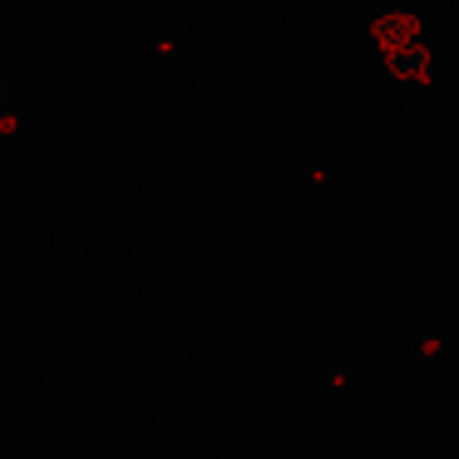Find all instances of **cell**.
I'll use <instances>...</instances> for the list:
<instances>
[{"mask_svg":"<svg viewBox=\"0 0 459 459\" xmlns=\"http://www.w3.org/2000/svg\"><path fill=\"white\" fill-rule=\"evenodd\" d=\"M0 109H5V74H0Z\"/></svg>","mask_w":459,"mask_h":459,"instance_id":"1","label":"cell"}]
</instances>
